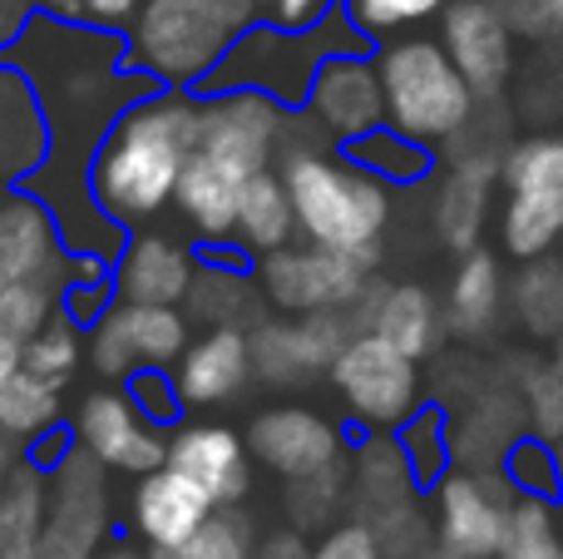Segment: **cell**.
<instances>
[{
	"instance_id": "cell-1",
	"label": "cell",
	"mask_w": 563,
	"mask_h": 559,
	"mask_svg": "<svg viewBox=\"0 0 563 559\" xmlns=\"http://www.w3.org/2000/svg\"><path fill=\"white\" fill-rule=\"evenodd\" d=\"M0 59H10L30 79L49 124L45 164L20 188H30L35 198L49 204V213L65 228L69 253L119 257L129 233L95 204L89 164H95L99 144L109 139V129L119 124V114L164 85L124 65V35L95 30L85 20H55L45 10L30 20L25 35Z\"/></svg>"
},
{
	"instance_id": "cell-2",
	"label": "cell",
	"mask_w": 563,
	"mask_h": 559,
	"mask_svg": "<svg viewBox=\"0 0 563 559\" xmlns=\"http://www.w3.org/2000/svg\"><path fill=\"white\" fill-rule=\"evenodd\" d=\"M198 134H203V95L194 89H154L134 99L89 164L95 204L124 233L148 228L178 198V178L198 154Z\"/></svg>"
},
{
	"instance_id": "cell-3",
	"label": "cell",
	"mask_w": 563,
	"mask_h": 559,
	"mask_svg": "<svg viewBox=\"0 0 563 559\" xmlns=\"http://www.w3.org/2000/svg\"><path fill=\"white\" fill-rule=\"evenodd\" d=\"M297 114V109H291ZM277 168L297 204V228L307 243L336 248L380 263V238L390 228V184H380L371 168L346 158V149L311 119V134L301 139L287 119Z\"/></svg>"
},
{
	"instance_id": "cell-4",
	"label": "cell",
	"mask_w": 563,
	"mask_h": 559,
	"mask_svg": "<svg viewBox=\"0 0 563 559\" xmlns=\"http://www.w3.org/2000/svg\"><path fill=\"white\" fill-rule=\"evenodd\" d=\"M253 0H144L124 35V65L164 89H203L228 50L257 25Z\"/></svg>"
},
{
	"instance_id": "cell-5",
	"label": "cell",
	"mask_w": 563,
	"mask_h": 559,
	"mask_svg": "<svg viewBox=\"0 0 563 559\" xmlns=\"http://www.w3.org/2000/svg\"><path fill=\"white\" fill-rule=\"evenodd\" d=\"M346 50H356V55L376 50V40L351 20L346 0H341V6L311 30H282V25L257 20V25L247 30L233 50H228L223 65L203 79L198 95L257 89V95H273L277 105H287V109H307V95H311L317 69L327 65L331 55H346Z\"/></svg>"
},
{
	"instance_id": "cell-6",
	"label": "cell",
	"mask_w": 563,
	"mask_h": 559,
	"mask_svg": "<svg viewBox=\"0 0 563 559\" xmlns=\"http://www.w3.org/2000/svg\"><path fill=\"white\" fill-rule=\"evenodd\" d=\"M376 65L380 85H386V124H396L400 134L420 139L430 149H445L470 124L479 95L440 40H386V45H376Z\"/></svg>"
},
{
	"instance_id": "cell-7",
	"label": "cell",
	"mask_w": 563,
	"mask_h": 559,
	"mask_svg": "<svg viewBox=\"0 0 563 559\" xmlns=\"http://www.w3.org/2000/svg\"><path fill=\"white\" fill-rule=\"evenodd\" d=\"M505 208H499V243L509 257H549L563 243V134L515 139L499 168Z\"/></svg>"
},
{
	"instance_id": "cell-8",
	"label": "cell",
	"mask_w": 563,
	"mask_h": 559,
	"mask_svg": "<svg viewBox=\"0 0 563 559\" xmlns=\"http://www.w3.org/2000/svg\"><path fill=\"white\" fill-rule=\"evenodd\" d=\"M331 392L341 396L346 421H356L361 431L396 436L410 416L426 406L420 392V362L406 357L396 342H386L380 332H356L341 357L327 372Z\"/></svg>"
},
{
	"instance_id": "cell-9",
	"label": "cell",
	"mask_w": 563,
	"mask_h": 559,
	"mask_svg": "<svg viewBox=\"0 0 563 559\" xmlns=\"http://www.w3.org/2000/svg\"><path fill=\"white\" fill-rule=\"evenodd\" d=\"M253 273L267 307H277L282 317H311V313H346V307H356L371 293L376 263L301 238V243H287L277 253L257 257Z\"/></svg>"
},
{
	"instance_id": "cell-10",
	"label": "cell",
	"mask_w": 563,
	"mask_h": 559,
	"mask_svg": "<svg viewBox=\"0 0 563 559\" xmlns=\"http://www.w3.org/2000/svg\"><path fill=\"white\" fill-rule=\"evenodd\" d=\"M194 317L184 307L154 303H109V313L89 327V366L99 382L124 386L139 366H174L188 352Z\"/></svg>"
},
{
	"instance_id": "cell-11",
	"label": "cell",
	"mask_w": 563,
	"mask_h": 559,
	"mask_svg": "<svg viewBox=\"0 0 563 559\" xmlns=\"http://www.w3.org/2000/svg\"><path fill=\"white\" fill-rule=\"evenodd\" d=\"M515 485L505 471H470L450 465L440 485L430 491V515H435V540L450 559H499L515 505Z\"/></svg>"
},
{
	"instance_id": "cell-12",
	"label": "cell",
	"mask_w": 563,
	"mask_h": 559,
	"mask_svg": "<svg viewBox=\"0 0 563 559\" xmlns=\"http://www.w3.org/2000/svg\"><path fill=\"white\" fill-rule=\"evenodd\" d=\"M109 520H114L109 471L85 446H75L49 471V515H45L40 559H95L109 540Z\"/></svg>"
},
{
	"instance_id": "cell-13",
	"label": "cell",
	"mask_w": 563,
	"mask_h": 559,
	"mask_svg": "<svg viewBox=\"0 0 563 559\" xmlns=\"http://www.w3.org/2000/svg\"><path fill=\"white\" fill-rule=\"evenodd\" d=\"M361 332L356 313H311V317H277L253 327V372L273 392H297L331 372L341 347Z\"/></svg>"
},
{
	"instance_id": "cell-14",
	"label": "cell",
	"mask_w": 563,
	"mask_h": 559,
	"mask_svg": "<svg viewBox=\"0 0 563 559\" xmlns=\"http://www.w3.org/2000/svg\"><path fill=\"white\" fill-rule=\"evenodd\" d=\"M75 436L104 471L114 475H148L168 465V426L148 421L129 386L104 382L75 406Z\"/></svg>"
},
{
	"instance_id": "cell-15",
	"label": "cell",
	"mask_w": 563,
	"mask_h": 559,
	"mask_svg": "<svg viewBox=\"0 0 563 559\" xmlns=\"http://www.w3.org/2000/svg\"><path fill=\"white\" fill-rule=\"evenodd\" d=\"M291 109L277 105L273 95L257 89H223V95H203V134L198 149L233 168L238 178H253L277 164L282 139H287Z\"/></svg>"
},
{
	"instance_id": "cell-16",
	"label": "cell",
	"mask_w": 563,
	"mask_h": 559,
	"mask_svg": "<svg viewBox=\"0 0 563 559\" xmlns=\"http://www.w3.org/2000/svg\"><path fill=\"white\" fill-rule=\"evenodd\" d=\"M247 451L263 471L282 475V481H301V475L331 471L346 461V436L317 406L282 402L247 421Z\"/></svg>"
},
{
	"instance_id": "cell-17",
	"label": "cell",
	"mask_w": 563,
	"mask_h": 559,
	"mask_svg": "<svg viewBox=\"0 0 563 559\" xmlns=\"http://www.w3.org/2000/svg\"><path fill=\"white\" fill-rule=\"evenodd\" d=\"M307 114L317 119L336 144H351V139L386 124V85H380L376 50H366V55H356V50L331 55L327 65L317 69V79H311Z\"/></svg>"
},
{
	"instance_id": "cell-18",
	"label": "cell",
	"mask_w": 563,
	"mask_h": 559,
	"mask_svg": "<svg viewBox=\"0 0 563 559\" xmlns=\"http://www.w3.org/2000/svg\"><path fill=\"white\" fill-rule=\"evenodd\" d=\"M515 30L495 10V0H450L440 15V45L450 50L479 99L505 95L515 75Z\"/></svg>"
},
{
	"instance_id": "cell-19",
	"label": "cell",
	"mask_w": 563,
	"mask_h": 559,
	"mask_svg": "<svg viewBox=\"0 0 563 559\" xmlns=\"http://www.w3.org/2000/svg\"><path fill=\"white\" fill-rule=\"evenodd\" d=\"M25 277L69 283V248L45 198H35L30 188H10L0 194V287Z\"/></svg>"
},
{
	"instance_id": "cell-20",
	"label": "cell",
	"mask_w": 563,
	"mask_h": 559,
	"mask_svg": "<svg viewBox=\"0 0 563 559\" xmlns=\"http://www.w3.org/2000/svg\"><path fill=\"white\" fill-rule=\"evenodd\" d=\"M168 465L198 481L218 505H243L253 495V451L247 436L218 421H178L168 431Z\"/></svg>"
},
{
	"instance_id": "cell-21",
	"label": "cell",
	"mask_w": 563,
	"mask_h": 559,
	"mask_svg": "<svg viewBox=\"0 0 563 559\" xmlns=\"http://www.w3.org/2000/svg\"><path fill=\"white\" fill-rule=\"evenodd\" d=\"M194 277H198V248H184L178 238L154 233V228H134L114 257V297L119 303L184 307Z\"/></svg>"
},
{
	"instance_id": "cell-22",
	"label": "cell",
	"mask_w": 563,
	"mask_h": 559,
	"mask_svg": "<svg viewBox=\"0 0 563 559\" xmlns=\"http://www.w3.org/2000/svg\"><path fill=\"white\" fill-rule=\"evenodd\" d=\"M351 313H356L361 332H380L406 357H416V362L435 357L450 332L445 303L420 283H371V293Z\"/></svg>"
},
{
	"instance_id": "cell-23",
	"label": "cell",
	"mask_w": 563,
	"mask_h": 559,
	"mask_svg": "<svg viewBox=\"0 0 563 559\" xmlns=\"http://www.w3.org/2000/svg\"><path fill=\"white\" fill-rule=\"evenodd\" d=\"M213 511L218 501L198 481H188L178 465H158V471L139 475L134 495H129V525L148 550L184 545L194 530H203V520Z\"/></svg>"
},
{
	"instance_id": "cell-24",
	"label": "cell",
	"mask_w": 563,
	"mask_h": 559,
	"mask_svg": "<svg viewBox=\"0 0 563 559\" xmlns=\"http://www.w3.org/2000/svg\"><path fill=\"white\" fill-rule=\"evenodd\" d=\"M253 327H208L188 342V352L174 362V382L184 406H228L253 382Z\"/></svg>"
},
{
	"instance_id": "cell-25",
	"label": "cell",
	"mask_w": 563,
	"mask_h": 559,
	"mask_svg": "<svg viewBox=\"0 0 563 559\" xmlns=\"http://www.w3.org/2000/svg\"><path fill=\"white\" fill-rule=\"evenodd\" d=\"M253 257L243 248H198V277L188 287V317L208 327H247V317L263 307Z\"/></svg>"
},
{
	"instance_id": "cell-26",
	"label": "cell",
	"mask_w": 563,
	"mask_h": 559,
	"mask_svg": "<svg viewBox=\"0 0 563 559\" xmlns=\"http://www.w3.org/2000/svg\"><path fill=\"white\" fill-rule=\"evenodd\" d=\"M49 154V124L30 79L0 59V194L20 188Z\"/></svg>"
},
{
	"instance_id": "cell-27",
	"label": "cell",
	"mask_w": 563,
	"mask_h": 559,
	"mask_svg": "<svg viewBox=\"0 0 563 559\" xmlns=\"http://www.w3.org/2000/svg\"><path fill=\"white\" fill-rule=\"evenodd\" d=\"M505 164H485V158H450L445 178L435 188V233L450 253H470L479 248L489 223V204H495V184Z\"/></svg>"
},
{
	"instance_id": "cell-28",
	"label": "cell",
	"mask_w": 563,
	"mask_h": 559,
	"mask_svg": "<svg viewBox=\"0 0 563 559\" xmlns=\"http://www.w3.org/2000/svg\"><path fill=\"white\" fill-rule=\"evenodd\" d=\"M243 188L247 178H238L233 168H223L218 158H208L198 149L188 158L184 178H178V218L203 238V248H228L238 238V208H243Z\"/></svg>"
},
{
	"instance_id": "cell-29",
	"label": "cell",
	"mask_w": 563,
	"mask_h": 559,
	"mask_svg": "<svg viewBox=\"0 0 563 559\" xmlns=\"http://www.w3.org/2000/svg\"><path fill=\"white\" fill-rule=\"evenodd\" d=\"M420 495L426 491L416 485V471H410L396 436L366 431V441L351 451V501L361 505V520L400 511V505L420 501Z\"/></svg>"
},
{
	"instance_id": "cell-30",
	"label": "cell",
	"mask_w": 563,
	"mask_h": 559,
	"mask_svg": "<svg viewBox=\"0 0 563 559\" xmlns=\"http://www.w3.org/2000/svg\"><path fill=\"white\" fill-rule=\"evenodd\" d=\"M301 228H297V204H291V188L282 178V168H263V174L247 178L243 188V208H238V238L233 248H243L247 257H267L277 248L297 243Z\"/></svg>"
},
{
	"instance_id": "cell-31",
	"label": "cell",
	"mask_w": 563,
	"mask_h": 559,
	"mask_svg": "<svg viewBox=\"0 0 563 559\" xmlns=\"http://www.w3.org/2000/svg\"><path fill=\"white\" fill-rule=\"evenodd\" d=\"M499 307H505V267L485 243L460 253L455 273H450L445 293V317L455 337H485L495 332Z\"/></svg>"
},
{
	"instance_id": "cell-32",
	"label": "cell",
	"mask_w": 563,
	"mask_h": 559,
	"mask_svg": "<svg viewBox=\"0 0 563 559\" xmlns=\"http://www.w3.org/2000/svg\"><path fill=\"white\" fill-rule=\"evenodd\" d=\"M49 515V471L35 461H20L10 485L0 491V559H40Z\"/></svg>"
},
{
	"instance_id": "cell-33",
	"label": "cell",
	"mask_w": 563,
	"mask_h": 559,
	"mask_svg": "<svg viewBox=\"0 0 563 559\" xmlns=\"http://www.w3.org/2000/svg\"><path fill=\"white\" fill-rule=\"evenodd\" d=\"M341 149H346V158H356L361 168H371V174L390 188L426 184L440 164L435 149L420 144V139H410V134H400L396 124H380V129H371V134L351 139V144H341Z\"/></svg>"
},
{
	"instance_id": "cell-34",
	"label": "cell",
	"mask_w": 563,
	"mask_h": 559,
	"mask_svg": "<svg viewBox=\"0 0 563 559\" xmlns=\"http://www.w3.org/2000/svg\"><path fill=\"white\" fill-rule=\"evenodd\" d=\"M55 426H65V386L45 382L35 372H20L10 392L0 396V431L15 436L20 446H35Z\"/></svg>"
},
{
	"instance_id": "cell-35",
	"label": "cell",
	"mask_w": 563,
	"mask_h": 559,
	"mask_svg": "<svg viewBox=\"0 0 563 559\" xmlns=\"http://www.w3.org/2000/svg\"><path fill=\"white\" fill-rule=\"evenodd\" d=\"M509 303H515V317L525 322L529 337L554 342L563 332V257H529L509 287Z\"/></svg>"
},
{
	"instance_id": "cell-36",
	"label": "cell",
	"mask_w": 563,
	"mask_h": 559,
	"mask_svg": "<svg viewBox=\"0 0 563 559\" xmlns=\"http://www.w3.org/2000/svg\"><path fill=\"white\" fill-rule=\"evenodd\" d=\"M499 559H563V501L515 495Z\"/></svg>"
},
{
	"instance_id": "cell-37",
	"label": "cell",
	"mask_w": 563,
	"mask_h": 559,
	"mask_svg": "<svg viewBox=\"0 0 563 559\" xmlns=\"http://www.w3.org/2000/svg\"><path fill=\"white\" fill-rule=\"evenodd\" d=\"M257 545L263 540L253 530V515L243 505H218L203 520V530H194L184 545L148 550V559H253Z\"/></svg>"
},
{
	"instance_id": "cell-38",
	"label": "cell",
	"mask_w": 563,
	"mask_h": 559,
	"mask_svg": "<svg viewBox=\"0 0 563 559\" xmlns=\"http://www.w3.org/2000/svg\"><path fill=\"white\" fill-rule=\"evenodd\" d=\"M400 451H406L410 471H416L420 491H435L440 475L455 465V436H450V412L435 402H426L406 426L396 431Z\"/></svg>"
},
{
	"instance_id": "cell-39",
	"label": "cell",
	"mask_w": 563,
	"mask_h": 559,
	"mask_svg": "<svg viewBox=\"0 0 563 559\" xmlns=\"http://www.w3.org/2000/svg\"><path fill=\"white\" fill-rule=\"evenodd\" d=\"M351 495V465H331V471H317V475H301V481H287V520L291 530H331L341 520V505Z\"/></svg>"
},
{
	"instance_id": "cell-40",
	"label": "cell",
	"mask_w": 563,
	"mask_h": 559,
	"mask_svg": "<svg viewBox=\"0 0 563 559\" xmlns=\"http://www.w3.org/2000/svg\"><path fill=\"white\" fill-rule=\"evenodd\" d=\"M59 313H65V283L59 277H25V283L0 287V332L15 337V342L45 332Z\"/></svg>"
},
{
	"instance_id": "cell-41",
	"label": "cell",
	"mask_w": 563,
	"mask_h": 559,
	"mask_svg": "<svg viewBox=\"0 0 563 559\" xmlns=\"http://www.w3.org/2000/svg\"><path fill=\"white\" fill-rule=\"evenodd\" d=\"M79 362H89V332L65 313L25 342V372L45 376V382H75Z\"/></svg>"
},
{
	"instance_id": "cell-42",
	"label": "cell",
	"mask_w": 563,
	"mask_h": 559,
	"mask_svg": "<svg viewBox=\"0 0 563 559\" xmlns=\"http://www.w3.org/2000/svg\"><path fill=\"white\" fill-rule=\"evenodd\" d=\"M505 481L515 485L519 495H544V501H559L563 495V456L559 441H544V436L525 431L505 456Z\"/></svg>"
},
{
	"instance_id": "cell-43",
	"label": "cell",
	"mask_w": 563,
	"mask_h": 559,
	"mask_svg": "<svg viewBox=\"0 0 563 559\" xmlns=\"http://www.w3.org/2000/svg\"><path fill=\"white\" fill-rule=\"evenodd\" d=\"M519 402H525V426L544 441H563V376L554 362L519 366Z\"/></svg>"
},
{
	"instance_id": "cell-44",
	"label": "cell",
	"mask_w": 563,
	"mask_h": 559,
	"mask_svg": "<svg viewBox=\"0 0 563 559\" xmlns=\"http://www.w3.org/2000/svg\"><path fill=\"white\" fill-rule=\"evenodd\" d=\"M450 0H346L351 20H356L361 30H366L371 40H386L396 35V30H410V25H426V20L445 15Z\"/></svg>"
},
{
	"instance_id": "cell-45",
	"label": "cell",
	"mask_w": 563,
	"mask_h": 559,
	"mask_svg": "<svg viewBox=\"0 0 563 559\" xmlns=\"http://www.w3.org/2000/svg\"><path fill=\"white\" fill-rule=\"evenodd\" d=\"M129 396L139 402V412L148 416V421L168 426L174 431L178 421H184V396H178V382H174V366H139L134 376H129Z\"/></svg>"
},
{
	"instance_id": "cell-46",
	"label": "cell",
	"mask_w": 563,
	"mask_h": 559,
	"mask_svg": "<svg viewBox=\"0 0 563 559\" xmlns=\"http://www.w3.org/2000/svg\"><path fill=\"white\" fill-rule=\"evenodd\" d=\"M311 559H386L380 550L376 530H371V520H336L331 530H321V540L311 545Z\"/></svg>"
},
{
	"instance_id": "cell-47",
	"label": "cell",
	"mask_w": 563,
	"mask_h": 559,
	"mask_svg": "<svg viewBox=\"0 0 563 559\" xmlns=\"http://www.w3.org/2000/svg\"><path fill=\"white\" fill-rule=\"evenodd\" d=\"M495 10L509 20V30L515 35H525V40H554L559 35V10H554V0H495Z\"/></svg>"
},
{
	"instance_id": "cell-48",
	"label": "cell",
	"mask_w": 563,
	"mask_h": 559,
	"mask_svg": "<svg viewBox=\"0 0 563 559\" xmlns=\"http://www.w3.org/2000/svg\"><path fill=\"white\" fill-rule=\"evenodd\" d=\"M257 15L267 25H282V30H311L336 10V0H253Z\"/></svg>"
},
{
	"instance_id": "cell-49",
	"label": "cell",
	"mask_w": 563,
	"mask_h": 559,
	"mask_svg": "<svg viewBox=\"0 0 563 559\" xmlns=\"http://www.w3.org/2000/svg\"><path fill=\"white\" fill-rule=\"evenodd\" d=\"M139 10H144V0H79V20L95 30H114V35H129Z\"/></svg>"
},
{
	"instance_id": "cell-50",
	"label": "cell",
	"mask_w": 563,
	"mask_h": 559,
	"mask_svg": "<svg viewBox=\"0 0 563 559\" xmlns=\"http://www.w3.org/2000/svg\"><path fill=\"white\" fill-rule=\"evenodd\" d=\"M75 446H79L75 426H55V431H49V436H40L35 446H25V456L40 465V471H55V465L65 461L69 451H75Z\"/></svg>"
},
{
	"instance_id": "cell-51",
	"label": "cell",
	"mask_w": 563,
	"mask_h": 559,
	"mask_svg": "<svg viewBox=\"0 0 563 559\" xmlns=\"http://www.w3.org/2000/svg\"><path fill=\"white\" fill-rule=\"evenodd\" d=\"M253 559H311V550H307V540H301V530H277L257 545Z\"/></svg>"
},
{
	"instance_id": "cell-52",
	"label": "cell",
	"mask_w": 563,
	"mask_h": 559,
	"mask_svg": "<svg viewBox=\"0 0 563 559\" xmlns=\"http://www.w3.org/2000/svg\"><path fill=\"white\" fill-rule=\"evenodd\" d=\"M20 372H25V342L0 332V396L10 392V382H15Z\"/></svg>"
},
{
	"instance_id": "cell-53",
	"label": "cell",
	"mask_w": 563,
	"mask_h": 559,
	"mask_svg": "<svg viewBox=\"0 0 563 559\" xmlns=\"http://www.w3.org/2000/svg\"><path fill=\"white\" fill-rule=\"evenodd\" d=\"M20 461H25V446H20L15 436L0 431V491L10 485V475H15V465H20Z\"/></svg>"
},
{
	"instance_id": "cell-54",
	"label": "cell",
	"mask_w": 563,
	"mask_h": 559,
	"mask_svg": "<svg viewBox=\"0 0 563 559\" xmlns=\"http://www.w3.org/2000/svg\"><path fill=\"white\" fill-rule=\"evenodd\" d=\"M40 10L55 20H79V0H40Z\"/></svg>"
},
{
	"instance_id": "cell-55",
	"label": "cell",
	"mask_w": 563,
	"mask_h": 559,
	"mask_svg": "<svg viewBox=\"0 0 563 559\" xmlns=\"http://www.w3.org/2000/svg\"><path fill=\"white\" fill-rule=\"evenodd\" d=\"M95 559H148L144 550H134V545H129V540H109L104 545V550H99Z\"/></svg>"
},
{
	"instance_id": "cell-56",
	"label": "cell",
	"mask_w": 563,
	"mask_h": 559,
	"mask_svg": "<svg viewBox=\"0 0 563 559\" xmlns=\"http://www.w3.org/2000/svg\"><path fill=\"white\" fill-rule=\"evenodd\" d=\"M549 362H554V372L563 376V332L554 337V357H549Z\"/></svg>"
},
{
	"instance_id": "cell-57",
	"label": "cell",
	"mask_w": 563,
	"mask_h": 559,
	"mask_svg": "<svg viewBox=\"0 0 563 559\" xmlns=\"http://www.w3.org/2000/svg\"><path fill=\"white\" fill-rule=\"evenodd\" d=\"M554 10H559V25H563V0H554Z\"/></svg>"
},
{
	"instance_id": "cell-58",
	"label": "cell",
	"mask_w": 563,
	"mask_h": 559,
	"mask_svg": "<svg viewBox=\"0 0 563 559\" xmlns=\"http://www.w3.org/2000/svg\"><path fill=\"white\" fill-rule=\"evenodd\" d=\"M559 456H563V441H559ZM559 501H563V495H559Z\"/></svg>"
}]
</instances>
